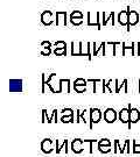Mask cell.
I'll return each instance as SVG.
<instances>
[{
	"instance_id": "cell-13",
	"label": "cell",
	"mask_w": 140,
	"mask_h": 157,
	"mask_svg": "<svg viewBox=\"0 0 140 157\" xmlns=\"http://www.w3.org/2000/svg\"><path fill=\"white\" fill-rule=\"evenodd\" d=\"M118 119L120 120L122 124H129L130 122V108L124 107L118 113Z\"/></svg>"
},
{
	"instance_id": "cell-12",
	"label": "cell",
	"mask_w": 140,
	"mask_h": 157,
	"mask_svg": "<svg viewBox=\"0 0 140 157\" xmlns=\"http://www.w3.org/2000/svg\"><path fill=\"white\" fill-rule=\"evenodd\" d=\"M117 21L118 25L120 26H127L129 25V13L126 10H123L118 13L117 15Z\"/></svg>"
},
{
	"instance_id": "cell-25",
	"label": "cell",
	"mask_w": 140,
	"mask_h": 157,
	"mask_svg": "<svg viewBox=\"0 0 140 157\" xmlns=\"http://www.w3.org/2000/svg\"><path fill=\"white\" fill-rule=\"evenodd\" d=\"M61 122L63 124H68V122H75V120H74V115H69V117H62L61 118Z\"/></svg>"
},
{
	"instance_id": "cell-19",
	"label": "cell",
	"mask_w": 140,
	"mask_h": 157,
	"mask_svg": "<svg viewBox=\"0 0 140 157\" xmlns=\"http://www.w3.org/2000/svg\"><path fill=\"white\" fill-rule=\"evenodd\" d=\"M42 150L46 154H49V152L53 151V141L49 140V139L43 141L42 142Z\"/></svg>"
},
{
	"instance_id": "cell-16",
	"label": "cell",
	"mask_w": 140,
	"mask_h": 157,
	"mask_svg": "<svg viewBox=\"0 0 140 157\" xmlns=\"http://www.w3.org/2000/svg\"><path fill=\"white\" fill-rule=\"evenodd\" d=\"M42 22L45 23L46 26H50L51 23L54 22V17H53V13L50 11H46L43 12V14H42Z\"/></svg>"
},
{
	"instance_id": "cell-11",
	"label": "cell",
	"mask_w": 140,
	"mask_h": 157,
	"mask_svg": "<svg viewBox=\"0 0 140 157\" xmlns=\"http://www.w3.org/2000/svg\"><path fill=\"white\" fill-rule=\"evenodd\" d=\"M67 12L57 11L56 12V26H67Z\"/></svg>"
},
{
	"instance_id": "cell-24",
	"label": "cell",
	"mask_w": 140,
	"mask_h": 157,
	"mask_svg": "<svg viewBox=\"0 0 140 157\" xmlns=\"http://www.w3.org/2000/svg\"><path fill=\"white\" fill-rule=\"evenodd\" d=\"M74 90L76 91L77 93H83L86 91V86L84 85H74Z\"/></svg>"
},
{
	"instance_id": "cell-26",
	"label": "cell",
	"mask_w": 140,
	"mask_h": 157,
	"mask_svg": "<svg viewBox=\"0 0 140 157\" xmlns=\"http://www.w3.org/2000/svg\"><path fill=\"white\" fill-rule=\"evenodd\" d=\"M62 115H64V117L74 115V111L71 108H63V109H62Z\"/></svg>"
},
{
	"instance_id": "cell-27",
	"label": "cell",
	"mask_w": 140,
	"mask_h": 157,
	"mask_svg": "<svg viewBox=\"0 0 140 157\" xmlns=\"http://www.w3.org/2000/svg\"><path fill=\"white\" fill-rule=\"evenodd\" d=\"M133 154H140V144L137 143V141L133 140Z\"/></svg>"
},
{
	"instance_id": "cell-10",
	"label": "cell",
	"mask_w": 140,
	"mask_h": 157,
	"mask_svg": "<svg viewBox=\"0 0 140 157\" xmlns=\"http://www.w3.org/2000/svg\"><path fill=\"white\" fill-rule=\"evenodd\" d=\"M83 144H85V140H81V139H75L71 142V150L75 154H81L83 151Z\"/></svg>"
},
{
	"instance_id": "cell-29",
	"label": "cell",
	"mask_w": 140,
	"mask_h": 157,
	"mask_svg": "<svg viewBox=\"0 0 140 157\" xmlns=\"http://www.w3.org/2000/svg\"><path fill=\"white\" fill-rule=\"evenodd\" d=\"M55 48H67V43L64 41H57L55 43Z\"/></svg>"
},
{
	"instance_id": "cell-28",
	"label": "cell",
	"mask_w": 140,
	"mask_h": 157,
	"mask_svg": "<svg viewBox=\"0 0 140 157\" xmlns=\"http://www.w3.org/2000/svg\"><path fill=\"white\" fill-rule=\"evenodd\" d=\"M98 144H101V146H111V141L107 140V139H102L97 142Z\"/></svg>"
},
{
	"instance_id": "cell-21",
	"label": "cell",
	"mask_w": 140,
	"mask_h": 157,
	"mask_svg": "<svg viewBox=\"0 0 140 157\" xmlns=\"http://www.w3.org/2000/svg\"><path fill=\"white\" fill-rule=\"evenodd\" d=\"M68 140H56V154H60L63 148H67Z\"/></svg>"
},
{
	"instance_id": "cell-1",
	"label": "cell",
	"mask_w": 140,
	"mask_h": 157,
	"mask_svg": "<svg viewBox=\"0 0 140 157\" xmlns=\"http://www.w3.org/2000/svg\"><path fill=\"white\" fill-rule=\"evenodd\" d=\"M103 113L99 108H90L89 109V121H90V128L94 127V124H98L102 120Z\"/></svg>"
},
{
	"instance_id": "cell-7",
	"label": "cell",
	"mask_w": 140,
	"mask_h": 157,
	"mask_svg": "<svg viewBox=\"0 0 140 157\" xmlns=\"http://www.w3.org/2000/svg\"><path fill=\"white\" fill-rule=\"evenodd\" d=\"M114 152H127L130 154L131 150H130V140H125V143L124 144H120L119 143V140L114 141Z\"/></svg>"
},
{
	"instance_id": "cell-8",
	"label": "cell",
	"mask_w": 140,
	"mask_h": 157,
	"mask_svg": "<svg viewBox=\"0 0 140 157\" xmlns=\"http://www.w3.org/2000/svg\"><path fill=\"white\" fill-rule=\"evenodd\" d=\"M92 48H91V42H81V55L79 56H86L88 59H91L92 57Z\"/></svg>"
},
{
	"instance_id": "cell-9",
	"label": "cell",
	"mask_w": 140,
	"mask_h": 157,
	"mask_svg": "<svg viewBox=\"0 0 140 157\" xmlns=\"http://www.w3.org/2000/svg\"><path fill=\"white\" fill-rule=\"evenodd\" d=\"M140 120V111L138 108L130 106V122L129 128H131V124H137Z\"/></svg>"
},
{
	"instance_id": "cell-2",
	"label": "cell",
	"mask_w": 140,
	"mask_h": 157,
	"mask_svg": "<svg viewBox=\"0 0 140 157\" xmlns=\"http://www.w3.org/2000/svg\"><path fill=\"white\" fill-rule=\"evenodd\" d=\"M126 11H127V13H129V25L126 26V27H127L126 29H127V32H129L130 28H131V26H135L137 23L139 22L140 15L138 12L134 11V10H131L130 7L126 8Z\"/></svg>"
},
{
	"instance_id": "cell-15",
	"label": "cell",
	"mask_w": 140,
	"mask_h": 157,
	"mask_svg": "<svg viewBox=\"0 0 140 157\" xmlns=\"http://www.w3.org/2000/svg\"><path fill=\"white\" fill-rule=\"evenodd\" d=\"M137 43H131V45H127L125 42H123V56H129V52L131 54V56H134V45Z\"/></svg>"
},
{
	"instance_id": "cell-20",
	"label": "cell",
	"mask_w": 140,
	"mask_h": 157,
	"mask_svg": "<svg viewBox=\"0 0 140 157\" xmlns=\"http://www.w3.org/2000/svg\"><path fill=\"white\" fill-rule=\"evenodd\" d=\"M71 55L73 56L81 55V42H71Z\"/></svg>"
},
{
	"instance_id": "cell-18",
	"label": "cell",
	"mask_w": 140,
	"mask_h": 157,
	"mask_svg": "<svg viewBox=\"0 0 140 157\" xmlns=\"http://www.w3.org/2000/svg\"><path fill=\"white\" fill-rule=\"evenodd\" d=\"M114 84H116V91H114V93H119L120 90H122V87H125V90L124 92L125 93H127V80L126 79H124L123 82H119V80H114Z\"/></svg>"
},
{
	"instance_id": "cell-14",
	"label": "cell",
	"mask_w": 140,
	"mask_h": 157,
	"mask_svg": "<svg viewBox=\"0 0 140 157\" xmlns=\"http://www.w3.org/2000/svg\"><path fill=\"white\" fill-rule=\"evenodd\" d=\"M102 17H103V19H101V21H102L101 23L103 26H107L110 21H111L112 25H114V13H113V12H111V13L109 14V17H106V13H105V12H103V13H102Z\"/></svg>"
},
{
	"instance_id": "cell-22",
	"label": "cell",
	"mask_w": 140,
	"mask_h": 157,
	"mask_svg": "<svg viewBox=\"0 0 140 157\" xmlns=\"http://www.w3.org/2000/svg\"><path fill=\"white\" fill-rule=\"evenodd\" d=\"M54 54L56 56H63V55L67 54V48H55Z\"/></svg>"
},
{
	"instance_id": "cell-4",
	"label": "cell",
	"mask_w": 140,
	"mask_h": 157,
	"mask_svg": "<svg viewBox=\"0 0 140 157\" xmlns=\"http://www.w3.org/2000/svg\"><path fill=\"white\" fill-rule=\"evenodd\" d=\"M88 26H96L98 29L102 28V23H101V12H96L95 17L92 15V13H88Z\"/></svg>"
},
{
	"instance_id": "cell-5",
	"label": "cell",
	"mask_w": 140,
	"mask_h": 157,
	"mask_svg": "<svg viewBox=\"0 0 140 157\" xmlns=\"http://www.w3.org/2000/svg\"><path fill=\"white\" fill-rule=\"evenodd\" d=\"M103 118H104L105 122H107V124H113L118 119V113L113 108H106L104 114H103Z\"/></svg>"
},
{
	"instance_id": "cell-23",
	"label": "cell",
	"mask_w": 140,
	"mask_h": 157,
	"mask_svg": "<svg viewBox=\"0 0 140 157\" xmlns=\"http://www.w3.org/2000/svg\"><path fill=\"white\" fill-rule=\"evenodd\" d=\"M98 150L103 154H107V152L111 151V146H101L98 144Z\"/></svg>"
},
{
	"instance_id": "cell-31",
	"label": "cell",
	"mask_w": 140,
	"mask_h": 157,
	"mask_svg": "<svg viewBox=\"0 0 140 157\" xmlns=\"http://www.w3.org/2000/svg\"><path fill=\"white\" fill-rule=\"evenodd\" d=\"M139 93H140V80H139Z\"/></svg>"
},
{
	"instance_id": "cell-17",
	"label": "cell",
	"mask_w": 140,
	"mask_h": 157,
	"mask_svg": "<svg viewBox=\"0 0 140 157\" xmlns=\"http://www.w3.org/2000/svg\"><path fill=\"white\" fill-rule=\"evenodd\" d=\"M89 118V112L86 109H83V111H77V119L75 122H88V119Z\"/></svg>"
},
{
	"instance_id": "cell-30",
	"label": "cell",
	"mask_w": 140,
	"mask_h": 157,
	"mask_svg": "<svg viewBox=\"0 0 140 157\" xmlns=\"http://www.w3.org/2000/svg\"><path fill=\"white\" fill-rule=\"evenodd\" d=\"M138 52H137V54H138V56H140V43H138Z\"/></svg>"
},
{
	"instance_id": "cell-6",
	"label": "cell",
	"mask_w": 140,
	"mask_h": 157,
	"mask_svg": "<svg viewBox=\"0 0 140 157\" xmlns=\"http://www.w3.org/2000/svg\"><path fill=\"white\" fill-rule=\"evenodd\" d=\"M105 44H106V42H102V43H91V48H92V55L94 56H98V55H101V56H105Z\"/></svg>"
},
{
	"instance_id": "cell-3",
	"label": "cell",
	"mask_w": 140,
	"mask_h": 157,
	"mask_svg": "<svg viewBox=\"0 0 140 157\" xmlns=\"http://www.w3.org/2000/svg\"><path fill=\"white\" fill-rule=\"evenodd\" d=\"M69 20H70V22H71V25H73V26H81V25L84 22L83 13H82L81 11H78V10L71 12Z\"/></svg>"
}]
</instances>
